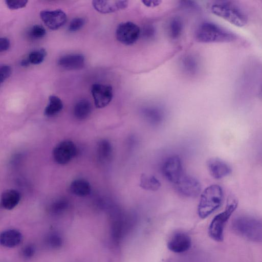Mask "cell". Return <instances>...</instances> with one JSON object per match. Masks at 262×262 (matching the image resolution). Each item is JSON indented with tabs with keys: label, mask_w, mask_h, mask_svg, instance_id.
Returning a JSON list of instances; mask_svg holds the SVG:
<instances>
[{
	"label": "cell",
	"mask_w": 262,
	"mask_h": 262,
	"mask_svg": "<svg viewBox=\"0 0 262 262\" xmlns=\"http://www.w3.org/2000/svg\"><path fill=\"white\" fill-rule=\"evenodd\" d=\"M233 231L238 235L254 242L262 241V221L251 215L237 216L232 221Z\"/></svg>",
	"instance_id": "obj_1"
},
{
	"label": "cell",
	"mask_w": 262,
	"mask_h": 262,
	"mask_svg": "<svg viewBox=\"0 0 262 262\" xmlns=\"http://www.w3.org/2000/svg\"><path fill=\"white\" fill-rule=\"evenodd\" d=\"M223 200V190L220 185L213 184L207 187L201 194L198 215L203 219L207 217L220 208Z\"/></svg>",
	"instance_id": "obj_2"
},
{
	"label": "cell",
	"mask_w": 262,
	"mask_h": 262,
	"mask_svg": "<svg viewBox=\"0 0 262 262\" xmlns=\"http://www.w3.org/2000/svg\"><path fill=\"white\" fill-rule=\"evenodd\" d=\"M195 38L201 42H229L233 41L235 36L217 25L206 22L197 29Z\"/></svg>",
	"instance_id": "obj_3"
},
{
	"label": "cell",
	"mask_w": 262,
	"mask_h": 262,
	"mask_svg": "<svg viewBox=\"0 0 262 262\" xmlns=\"http://www.w3.org/2000/svg\"><path fill=\"white\" fill-rule=\"evenodd\" d=\"M237 206L235 200H232L224 211L215 215L212 220L209 228L208 234L214 241L222 242L224 238L225 225Z\"/></svg>",
	"instance_id": "obj_4"
},
{
	"label": "cell",
	"mask_w": 262,
	"mask_h": 262,
	"mask_svg": "<svg viewBox=\"0 0 262 262\" xmlns=\"http://www.w3.org/2000/svg\"><path fill=\"white\" fill-rule=\"evenodd\" d=\"M212 12L230 23L239 27L245 26L247 18L245 14L236 7L227 3L215 4L212 6Z\"/></svg>",
	"instance_id": "obj_5"
},
{
	"label": "cell",
	"mask_w": 262,
	"mask_h": 262,
	"mask_svg": "<svg viewBox=\"0 0 262 262\" xmlns=\"http://www.w3.org/2000/svg\"><path fill=\"white\" fill-rule=\"evenodd\" d=\"M141 33L140 27L131 21L120 24L116 30L117 40L126 46L135 43L139 39Z\"/></svg>",
	"instance_id": "obj_6"
},
{
	"label": "cell",
	"mask_w": 262,
	"mask_h": 262,
	"mask_svg": "<svg viewBox=\"0 0 262 262\" xmlns=\"http://www.w3.org/2000/svg\"><path fill=\"white\" fill-rule=\"evenodd\" d=\"M77 149L75 143L69 140L62 141L53 148L52 156L54 161L61 165L66 164L75 157Z\"/></svg>",
	"instance_id": "obj_7"
},
{
	"label": "cell",
	"mask_w": 262,
	"mask_h": 262,
	"mask_svg": "<svg viewBox=\"0 0 262 262\" xmlns=\"http://www.w3.org/2000/svg\"><path fill=\"white\" fill-rule=\"evenodd\" d=\"M162 172L169 182L176 184L184 174L180 158L177 155L167 158L162 165Z\"/></svg>",
	"instance_id": "obj_8"
},
{
	"label": "cell",
	"mask_w": 262,
	"mask_h": 262,
	"mask_svg": "<svg viewBox=\"0 0 262 262\" xmlns=\"http://www.w3.org/2000/svg\"><path fill=\"white\" fill-rule=\"evenodd\" d=\"M174 186L178 192L186 197L196 198L201 191L200 182L190 175L184 174Z\"/></svg>",
	"instance_id": "obj_9"
},
{
	"label": "cell",
	"mask_w": 262,
	"mask_h": 262,
	"mask_svg": "<svg viewBox=\"0 0 262 262\" xmlns=\"http://www.w3.org/2000/svg\"><path fill=\"white\" fill-rule=\"evenodd\" d=\"M91 93L97 108L106 106L112 101L113 91L111 85L96 83L92 86Z\"/></svg>",
	"instance_id": "obj_10"
},
{
	"label": "cell",
	"mask_w": 262,
	"mask_h": 262,
	"mask_svg": "<svg viewBox=\"0 0 262 262\" xmlns=\"http://www.w3.org/2000/svg\"><path fill=\"white\" fill-rule=\"evenodd\" d=\"M40 17L44 24L52 30L58 29L65 24L67 20L66 14L61 9L42 11L40 13Z\"/></svg>",
	"instance_id": "obj_11"
},
{
	"label": "cell",
	"mask_w": 262,
	"mask_h": 262,
	"mask_svg": "<svg viewBox=\"0 0 262 262\" xmlns=\"http://www.w3.org/2000/svg\"><path fill=\"white\" fill-rule=\"evenodd\" d=\"M191 245L190 236L185 233L178 232L174 233L167 242L168 249L176 253H181L188 250Z\"/></svg>",
	"instance_id": "obj_12"
},
{
	"label": "cell",
	"mask_w": 262,
	"mask_h": 262,
	"mask_svg": "<svg viewBox=\"0 0 262 262\" xmlns=\"http://www.w3.org/2000/svg\"><path fill=\"white\" fill-rule=\"evenodd\" d=\"M207 166L211 176L216 179L229 175L232 169L229 165L219 158H211L207 162Z\"/></svg>",
	"instance_id": "obj_13"
},
{
	"label": "cell",
	"mask_w": 262,
	"mask_h": 262,
	"mask_svg": "<svg viewBox=\"0 0 262 262\" xmlns=\"http://www.w3.org/2000/svg\"><path fill=\"white\" fill-rule=\"evenodd\" d=\"M127 1H92V5L98 12L107 14L125 9L128 6Z\"/></svg>",
	"instance_id": "obj_14"
},
{
	"label": "cell",
	"mask_w": 262,
	"mask_h": 262,
	"mask_svg": "<svg viewBox=\"0 0 262 262\" xmlns=\"http://www.w3.org/2000/svg\"><path fill=\"white\" fill-rule=\"evenodd\" d=\"M85 63V58L80 54H71L64 55L58 61V64L62 68L75 70L82 69Z\"/></svg>",
	"instance_id": "obj_15"
},
{
	"label": "cell",
	"mask_w": 262,
	"mask_h": 262,
	"mask_svg": "<svg viewBox=\"0 0 262 262\" xmlns=\"http://www.w3.org/2000/svg\"><path fill=\"white\" fill-rule=\"evenodd\" d=\"M23 236L18 230L9 229L2 232L0 235V243L3 246L13 248L21 242Z\"/></svg>",
	"instance_id": "obj_16"
},
{
	"label": "cell",
	"mask_w": 262,
	"mask_h": 262,
	"mask_svg": "<svg viewBox=\"0 0 262 262\" xmlns=\"http://www.w3.org/2000/svg\"><path fill=\"white\" fill-rule=\"evenodd\" d=\"M20 200L19 192L15 189H9L4 191L2 194L1 203L4 208L11 210L18 205Z\"/></svg>",
	"instance_id": "obj_17"
},
{
	"label": "cell",
	"mask_w": 262,
	"mask_h": 262,
	"mask_svg": "<svg viewBox=\"0 0 262 262\" xmlns=\"http://www.w3.org/2000/svg\"><path fill=\"white\" fill-rule=\"evenodd\" d=\"M70 190L73 194L78 196H86L91 191L90 183L83 179H77L73 180L70 185Z\"/></svg>",
	"instance_id": "obj_18"
},
{
	"label": "cell",
	"mask_w": 262,
	"mask_h": 262,
	"mask_svg": "<svg viewBox=\"0 0 262 262\" xmlns=\"http://www.w3.org/2000/svg\"><path fill=\"white\" fill-rule=\"evenodd\" d=\"M92 111V106L89 100L83 99L79 100L75 105L73 114L78 120H84L89 116Z\"/></svg>",
	"instance_id": "obj_19"
},
{
	"label": "cell",
	"mask_w": 262,
	"mask_h": 262,
	"mask_svg": "<svg viewBox=\"0 0 262 262\" xmlns=\"http://www.w3.org/2000/svg\"><path fill=\"white\" fill-rule=\"evenodd\" d=\"M63 108L61 100L55 95L49 97V102L44 110V115L47 117H52L59 113Z\"/></svg>",
	"instance_id": "obj_20"
},
{
	"label": "cell",
	"mask_w": 262,
	"mask_h": 262,
	"mask_svg": "<svg viewBox=\"0 0 262 262\" xmlns=\"http://www.w3.org/2000/svg\"><path fill=\"white\" fill-rule=\"evenodd\" d=\"M97 154L101 161H110L113 154V148L111 143L106 139L99 141L97 145Z\"/></svg>",
	"instance_id": "obj_21"
},
{
	"label": "cell",
	"mask_w": 262,
	"mask_h": 262,
	"mask_svg": "<svg viewBox=\"0 0 262 262\" xmlns=\"http://www.w3.org/2000/svg\"><path fill=\"white\" fill-rule=\"evenodd\" d=\"M140 186L147 190L157 191L161 187V183L155 176L142 174L140 179Z\"/></svg>",
	"instance_id": "obj_22"
},
{
	"label": "cell",
	"mask_w": 262,
	"mask_h": 262,
	"mask_svg": "<svg viewBox=\"0 0 262 262\" xmlns=\"http://www.w3.org/2000/svg\"><path fill=\"white\" fill-rule=\"evenodd\" d=\"M47 55V51L44 49L34 50L29 54L28 59L31 64H39L41 63Z\"/></svg>",
	"instance_id": "obj_23"
},
{
	"label": "cell",
	"mask_w": 262,
	"mask_h": 262,
	"mask_svg": "<svg viewBox=\"0 0 262 262\" xmlns=\"http://www.w3.org/2000/svg\"><path fill=\"white\" fill-rule=\"evenodd\" d=\"M145 119L152 124H158L162 120V115L157 110L146 109L143 112Z\"/></svg>",
	"instance_id": "obj_24"
},
{
	"label": "cell",
	"mask_w": 262,
	"mask_h": 262,
	"mask_svg": "<svg viewBox=\"0 0 262 262\" xmlns=\"http://www.w3.org/2000/svg\"><path fill=\"white\" fill-rule=\"evenodd\" d=\"M170 35L173 39L178 38L181 35L183 29V23L178 17L174 18L170 24Z\"/></svg>",
	"instance_id": "obj_25"
},
{
	"label": "cell",
	"mask_w": 262,
	"mask_h": 262,
	"mask_svg": "<svg viewBox=\"0 0 262 262\" xmlns=\"http://www.w3.org/2000/svg\"><path fill=\"white\" fill-rule=\"evenodd\" d=\"M28 34L33 39H39L46 35V30L42 26L35 25L30 29Z\"/></svg>",
	"instance_id": "obj_26"
},
{
	"label": "cell",
	"mask_w": 262,
	"mask_h": 262,
	"mask_svg": "<svg viewBox=\"0 0 262 262\" xmlns=\"http://www.w3.org/2000/svg\"><path fill=\"white\" fill-rule=\"evenodd\" d=\"M68 206V202L66 199H59L54 202L50 206L52 212L57 213L64 210Z\"/></svg>",
	"instance_id": "obj_27"
},
{
	"label": "cell",
	"mask_w": 262,
	"mask_h": 262,
	"mask_svg": "<svg viewBox=\"0 0 262 262\" xmlns=\"http://www.w3.org/2000/svg\"><path fill=\"white\" fill-rule=\"evenodd\" d=\"M47 243L52 248H58L62 246L63 241L60 235L53 233L48 237Z\"/></svg>",
	"instance_id": "obj_28"
},
{
	"label": "cell",
	"mask_w": 262,
	"mask_h": 262,
	"mask_svg": "<svg viewBox=\"0 0 262 262\" xmlns=\"http://www.w3.org/2000/svg\"><path fill=\"white\" fill-rule=\"evenodd\" d=\"M85 19L82 17H75L70 23L68 30L69 31L74 32L80 30L84 26Z\"/></svg>",
	"instance_id": "obj_29"
},
{
	"label": "cell",
	"mask_w": 262,
	"mask_h": 262,
	"mask_svg": "<svg viewBox=\"0 0 262 262\" xmlns=\"http://www.w3.org/2000/svg\"><path fill=\"white\" fill-rule=\"evenodd\" d=\"M28 1L26 0H6L5 3L11 10H16L26 7Z\"/></svg>",
	"instance_id": "obj_30"
},
{
	"label": "cell",
	"mask_w": 262,
	"mask_h": 262,
	"mask_svg": "<svg viewBox=\"0 0 262 262\" xmlns=\"http://www.w3.org/2000/svg\"><path fill=\"white\" fill-rule=\"evenodd\" d=\"M12 69L8 65H2L0 67V82L2 84L11 75Z\"/></svg>",
	"instance_id": "obj_31"
},
{
	"label": "cell",
	"mask_w": 262,
	"mask_h": 262,
	"mask_svg": "<svg viewBox=\"0 0 262 262\" xmlns=\"http://www.w3.org/2000/svg\"><path fill=\"white\" fill-rule=\"evenodd\" d=\"M35 248L33 246L28 245L22 250V255L25 258H31L35 253Z\"/></svg>",
	"instance_id": "obj_32"
},
{
	"label": "cell",
	"mask_w": 262,
	"mask_h": 262,
	"mask_svg": "<svg viewBox=\"0 0 262 262\" xmlns=\"http://www.w3.org/2000/svg\"><path fill=\"white\" fill-rule=\"evenodd\" d=\"M10 47V41L6 37H1L0 38V52H5L7 51Z\"/></svg>",
	"instance_id": "obj_33"
},
{
	"label": "cell",
	"mask_w": 262,
	"mask_h": 262,
	"mask_svg": "<svg viewBox=\"0 0 262 262\" xmlns=\"http://www.w3.org/2000/svg\"><path fill=\"white\" fill-rule=\"evenodd\" d=\"M144 5L147 7H153L159 5L161 1H143L142 2Z\"/></svg>",
	"instance_id": "obj_34"
},
{
	"label": "cell",
	"mask_w": 262,
	"mask_h": 262,
	"mask_svg": "<svg viewBox=\"0 0 262 262\" xmlns=\"http://www.w3.org/2000/svg\"><path fill=\"white\" fill-rule=\"evenodd\" d=\"M21 66L22 67H28L30 64V62L29 61V60L28 59V58L27 59H24L23 60H22L21 61H20V63Z\"/></svg>",
	"instance_id": "obj_35"
}]
</instances>
